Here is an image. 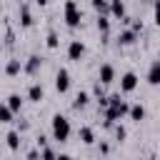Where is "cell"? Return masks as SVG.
<instances>
[{"mask_svg": "<svg viewBox=\"0 0 160 160\" xmlns=\"http://www.w3.org/2000/svg\"><path fill=\"white\" fill-rule=\"evenodd\" d=\"M50 128H52V138L58 140V142H65L68 138H70V120L65 118V115H60V112H55L52 115V120H50Z\"/></svg>", "mask_w": 160, "mask_h": 160, "instance_id": "cell-1", "label": "cell"}, {"mask_svg": "<svg viewBox=\"0 0 160 160\" xmlns=\"http://www.w3.org/2000/svg\"><path fill=\"white\" fill-rule=\"evenodd\" d=\"M62 12H65V25H68V28H78V25L82 22V12H80V8H78L75 0H65Z\"/></svg>", "mask_w": 160, "mask_h": 160, "instance_id": "cell-2", "label": "cell"}, {"mask_svg": "<svg viewBox=\"0 0 160 160\" xmlns=\"http://www.w3.org/2000/svg\"><path fill=\"white\" fill-rule=\"evenodd\" d=\"M55 90H58L60 95H65V92L70 90V72H68L65 68H60V70L55 72Z\"/></svg>", "mask_w": 160, "mask_h": 160, "instance_id": "cell-3", "label": "cell"}, {"mask_svg": "<svg viewBox=\"0 0 160 160\" xmlns=\"http://www.w3.org/2000/svg\"><path fill=\"white\" fill-rule=\"evenodd\" d=\"M85 55V42L80 40V38H72L70 42H68V58L70 60H80Z\"/></svg>", "mask_w": 160, "mask_h": 160, "instance_id": "cell-4", "label": "cell"}, {"mask_svg": "<svg viewBox=\"0 0 160 160\" xmlns=\"http://www.w3.org/2000/svg\"><path fill=\"white\" fill-rule=\"evenodd\" d=\"M112 80H115V68H112L110 62H102L100 70H98V82H100V85H110Z\"/></svg>", "mask_w": 160, "mask_h": 160, "instance_id": "cell-5", "label": "cell"}, {"mask_svg": "<svg viewBox=\"0 0 160 160\" xmlns=\"http://www.w3.org/2000/svg\"><path fill=\"white\" fill-rule=\"evenodd\" d=\"M135 88H138V75L132 70L122 72V78H120V92H132Z\"/></svg>", "mask_w": 160, "mask_h": 160, "instance_id": "cell-6", "label": "cell"}, {"mask_svg": "<svg viewBox=\"0 0 160 160\" xmlns=\"http://www.w3.org/2000/svg\"><path fill=\"white\" fill-rule=\"evenodd\" d=\"M18 18H20V25H22V28H32V22H35V18H32L28 2H20V8H18Z\"/></svg>", "mask_w": 160, "mask_h": 160, "instance_id": "cell-7", "label": "cell"}, {"mask_svg": "<svg viewBox=\"0 0 160 160\" xmlns=\"http://www.w3.org/2000/svg\"><path fill=\"white\" fill-rule=\"evenodd\" d=\"M40 65H42V58H40V55H35V52H32V55H30V58H28V62H25V65H22V70H25V72H28V75H38V70H40Z\"/></svg>", "mask_w": 160, "mask_h": 160, "instance_id": "cell-8", "label": "cell"}, {"mask_svg": "<svg viewBox=\"0 0 160 160\" xmlns=\"http://www.w3.org/2000/svg\"><path fill=\"white\" fill-rule=\"evenodd\" d=\"M148 82L150 85H160V60L155 58L152 62H150V68H148Z\"/></svg>", "mask_w": 160, "mask_h": 160, "instance_id": "cell-9", "label": "cell"}, {"mask_svg": "<svg viewBox=\"0 0 160 160\" xmlns=\"http://www.w3.org/2000/svg\"><path fill=\"white\" fill-rule=\"evenodd\" d=\"M45 98V88L40 85V82H32L30 88H28V100H32V102H40Z\"/></svg>", "mask_w": 160, "mask_h": 160, "instance_id": "cell-10", "label": "cell"}, {"mask_svg": "<svg viewBox=\"0 0 160 160\" xmlns=\"http://www.w3.org/2000/svg\"><path fill=\"white\" fill-rule=\"evenodd\" d=\"M135 40H138V32H132L130 28H125V30L118 32V45H132Z\"/></svg>", "mask_w": 160, "mask_h": 160, "instance_id": "cell-11", "label": "cell"}, {"mask_svg": "<svg viewBox=\"0 0 160 160\" xmlns=\"http://www.w3.org/2000/svg\"><path fill=\"white\" fill-rule=\"evenodd\" d=\"M128 118H130V120H135V122H140V120H145V108H142L140 102H135V105H130V110H128Z\"/></svg>", "mask_w": 160, "mask_h": 160, "instance_id": "cell-12", "label": "cell"}, {"mask_svg": "<svg viewBox=\"0 0 160 160\" xmlns=\"http://www.w3.org/2000/svg\"><path fill=\"white\" fill-rule=\"evenodd\" d=\"M78 135H80V142H82V145H92V142H95V130L88 128V125H82Z\"/></svg>", "mask_w": 160, "mask_h": 160, "instance_id": "cell-13", "label": "cell"}, {"mask_svg": "<svg viewBox=\"0 0 160 160\" xmlns=\"http://www.w3.org/2000/svg\"><path fill=\"white\" fill-rule=\"evenodd\" d=\"M125 12H128V8H125L122 0H112L110 2V15L112 18H125Z\"/></svg>", "mask_w": 160, "mask_h": 160, "instance_id": "cell-14", "label": "cell"}, {"mask_svg": "<svg viewBox=\"0 0 160 160\" xmlns=\"http://www.w3.org/2000/svg\"><path fill=\"white\" fill-rule=\"evenodd\" d=\"M5 142H8V148L15 152V150H20V132L18 130H10L8 135H5Z\"/></svg>", "mask_w": 160, "mask_h": 160, "instance_id": "cell-15", "label": "cell"}, {"mask_svg": "<svg viewBox=\"0 0 160 160\" xmlns=\"http://www.w3.org/2000/svg\"><path fill=\"white\" fill-rule=\"evenodd\" d=\"M88 102H90V92L80 90V92L75 95V100H72V108H75V110H82V108H85Z\"/></svg>", "mask_w": 160, "mask_h": 160, "instance_id": "cell-16", "label": "cell"}, {"mask_svg": "<svg viewBox=\"0 0 160 160\" xmlns=\"http://www.w3.org/2000/svg\"><path fill=\"white\" fill-rule=\"evenodd\" d=\"M98 30L102 32V38L108 42V32H110V18L108 15H98Z\"/></svg>", "mask_w": 160, "mask_h": 160, "instance_id": "cell-17", "label": "cell"}, {"mask_svg": "<svg viewBox=\"0 0 160 160\" xmlns=\"http://www.w3.org/2000/svg\"><path fill=\"white\" fill-rule=\"evenodd\" d=\"M20 70H22V62H20L18 58H10V60H8V65H5V72L12 78V75H18Z\"/></svg>", "mask_w": 160, "mask_h": 160, "instance_id": "cell-18", "label": "cell"}, {"mask_svg": "<svg viewBox=\"0 0 160 160\" xmlns=\"http://www.w3.org/2000/svg\"><path fill=\"white\" fill-rule=\"evenodd\" d=\"M5 105H8V108H10L12 112H18V110L22 108V98H20L18 92H10V95H8V102H5Z\"/></svg>", "mask_w": 160, "mask_h": 160, "instance_id": "cell-19", "label": "cell"}, {"mask_svg": "<svg viewBox=\"0 0 160 160\" xmlns=\"http://www.w3.org/2000/svg\"><path fill=\"white\" fill-rule=\"evenodd\" d=\"M45 45H48L50 50H55V48L60 45V38H58V30H48V38H45Z\"/></svg>", "mask_w": 160, "mask_h": 160, "instance_id": "cell-20", "label": "cell"}, {"mask_svg": "<svg viewBox=\"0 0 160 160\" xmlns=\"http://www.w3.org/2000/svg\"><path fill=\"white\" fill-rule=\"evenodd\" d=\"M92 8L98 10V15H108L110 12V2H105V0H92Z\"/></svg>", "mask_w": 160, "mask_h": 160, "instance_id": "cell-21", "label": "cell"}, {"mask_svg": "<svg viewBox=\"0 0 160 160\" xmlns=\"http://www.w3.org/2000/svg\"><path fill=\"white\" fill-rule=\"evenodd\" d=\"M12 110L8 108V105H0V122H12Z\"/></svg>", "mask_w": 160, "mask_h": 160, "instance_id": "cell-22", "label": "cell"}, {"mask_svg": "<svg viewBox=\"0 0 160 160\" xmlns=\"http://www.w3.org/2000/svg\"><path fill=\"white\" fill-rule=\"evenodd\" d=\"M40 160H58V152L52 150V148H42V152H40Z\"/></svg>", "mask_w": 160, "mask_h": 160, "instance_id": "cell-23", "label": "cell"}, {"mask_svg": "<svg viewBox=\"0 0 160 160\" xmlns=\"http://www.w3.org/2000/svg\"><path fill=\"white\" fill-rule=\"evenodd\" d=\"M115 128V140L118 142H122L125 138H128V130H125V125H112Z\"/></svg>", "mask_w": 160, "mask_h": 160, "instance_id": "cell-24", "label": "cell"}, {"mask_svg": "<svg viewBox=\"0 0 160 160\" xmlns=\"http://www.w3.org/2000/svg\"><path fill=\"white\" fill-rule=\"evenodd\" d=\"M152 18H155V25H160V0L152 5Z\"/></svg>", "mask_w": 160, "mask_h": 160, "instance_id": "cell-25", "label": "cell"}, {"mask_svg": "<svg viewBox=\"0 0 160 160\" xmlns=\"http://www.w3.org/2000/svg\"><path fill=\"white\" fill-rule=\"evenodd\" d=\"M28 160H40V150H38V148H32V150L28 152Z\"/></svg>", "mask_w": 160, "mask_h": 160, "instance_id": "cell-26", "label": "cell"}, {"mask_svg": "<svg viewBox=\"0 0 160 160\" xmlns=\"http://www.w3.org/2000/svg\"><path fill=\"white\" fill-rule=\"evenodd\" d=\"M58 160H75V158H72V155H68V152H60V155H58Z\"/></svg>", "mask_w": 160, "mask_h": 160, "instance_id": "cell-27", "label": "cell"}, {"mask_svg": "<svg viewBox=\"0 0 160 160\" xmlns=\"http://www.w3.org/2000/svg\"><path fill=\"white\" fill-rule=\"evenodd\" d=\"M100 152H110V145L108 142H100Z\"/></svg>", "mask_w": 160, "mask_h": 160, "instance_id": "cell-28", "label": "cell"}, {"mask_svg": "<svg viewBox=\"0 0 160 160\" xmlns=\"http://www.w3.org/2000/svg\"><path fill=\"white\" fill-rule=\"evenodd\" d=\"M158 60H160V55H158Z\"/></svg>", "mask_w": 160, "mask_h": 160, "instance_id": "cell-29", "label": "cell"}]
</instances>
